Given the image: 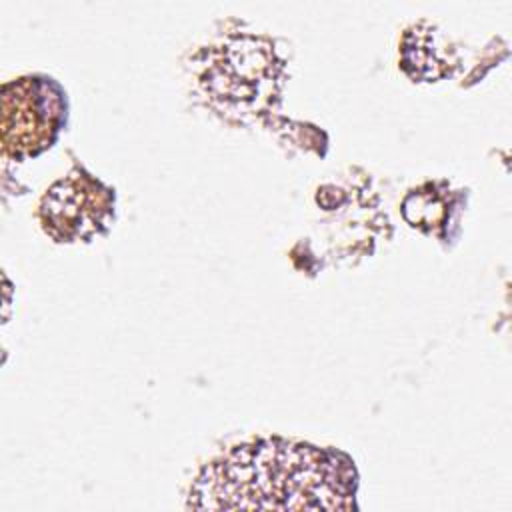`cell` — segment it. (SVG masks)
Instances as JSON below:
<instances>
[{"instance_id": "obj_1", "label": "cell", "mask_w": 512, "mask_h": 512, "mask_svg": "<svg viewBox=\"0 0 512 512\" xmlns=\"http://www.w3.org/2000/svg\"><path fill=\"white\" fill-rule=\"evenodd\" d=\"M358 472L334 448L286 438L230 446L196 474L192 510H352Z\"/></svg>"}, {"instance_id": "obj_2", "label": "cell", "mask_w": 512, "mask_h": 512, "mask_svg": "<svg viewBox=\"0 0 512 512\" xmlns=\"http://www.w3.org/2000/svg\"><path fill=\"white\" fill-rule=\"evenodd\" d=\"M68 100L46 74H24L2 86V154L12 160L50 148L66 124Z\"/></svg>"}, {"instance_id": "obj_3", "label": "cell", "mask_w": 512, "mask_h": 512, "mask_svg": "<svg viewBox=\"0 0 512 512\" xmlns=\"http://www.w3.org/2000/svg\"><path fill=\"white\" fill-rule=\"evenodd\" d=\"M114 216V190L84 168L56 180L40 198L38 218L56 242L90 240Z\"/></svg>"}]
</instances>
